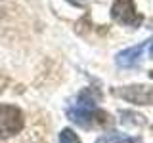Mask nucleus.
Returning <instances> with one entry per match:
<instances>
[{
    "label": "nucleus",
    "mask_w": 153,
    "mask_h": 143,
    "mask_svg": "<svg viewBox=\"0 0 153 143\" xmlns=\"http://www.w3.org/2000/svg\"><path fill=\"white\" fill-rule=\"evenodd\" d=\"M143 48H146V42H142V44H138V46H132V48H126V50H123V52H119L117 57H115L117 65L123 67V69H130V67L138 65V61H140V57L143 54Z\"/></svg>",
    "instance_id": "obj_5"
},
{
    "label": "nucleus",
    "mask_w": 153,
    "mask_h": 143,
    "mask_svg": "<svg viewBox=\"0 0 153 143\" xmlns=\"http://www.w3.org/2000/svg\"><path fill=\"white\" fill-rule=\"evenodd\" d=\"M111 17L117 23L128 27H140L143 21V15L136 12L134 0H117L111 8Z\"/></svg>",
    "instance_id": "obj_4"
},
{
    "label": "nucleus",
    "mask_w": 153,
    "mask_h": 143,
    "mask_svg": "<svg viewBox=\"0 0 153 143\" xmlns=\"http://www.w3.org/2000/svg\"><path fill=\"white\" fill-rule=\"evenodd\" d=\"M23 126H25V116L21 109L16 105L0 103V137L6 139V137L17 136L23 130Z\"/></svg>",
    "instance_id": "obj_2"
},
{
    "label": "nucleus",
    "mask_w": 153,
    "mask_h": 143,
    "mask_svg": "<svg viewBox=\"0 0 153 143\" xmlns=\"http://www.w3.org/2000/svg\"><path fill=\"white\" fill-rule=\"evenodd\" d=\"M98 99H100L98 90L84 88L76 95V101L67 109L69 120H73L75 124H79L82 128L107 126L111 122V116L102 109H98Z\"/></svg>",
    "instance_id": "obj_1"
},
{
    "label": "nucleus",
    "mask_w": 153,
    "mask_h": 143,
    "mask_svg": "<svg viewBox=\"0 0 153 143\" xmlns=\"http://www.w3.org/2000/svg\"><path fill=\"white\" fill-rule=\"evenodd\" d=\"M59 143H80V137L71 128H63L59 132Z\"/></svg>",
    "instance_id": "obj_7"
},
{
    "label": "nucleus",
    "mask_w": 153,
    "mask_h": 143,
    "mask_svg": "<svg viewBox=\"0 0 153 143\" xmlns=\"http://www.w3.org/2000/svg\"><path fill=\"white\" fill-rule=\"evenodd\" d=\"M149 55H151V59H153V38L149 40Z\"/></svg>",
    "instance_id": "obj_8"
},
{
    "label": "nucleus",
    "mask_w": 153,
    "mask_h": 143,
    "mask_svg": "<svg viewBox=\"0 0 153 143\" xmlns=\"http://www.w3.org/2000/svg\"><path fill=\"white\" fill-rule=\"evenodd\" d=\"M138 137H130L126 133H119V132H109L103 133L102 137H98L96 143H138Z\"/></svg>",
    "instance_id": "obj_6"
},
{
    "label": "nucleus",
    "mask_w": 153,
    "mask_h": 143,
    "mask_svg": "<svg viewBox=\"0 0 153 143\" xmlns=\"http://www.w3.org/2000/svg\"><path fill=\"white\" fill-rule=\"evenodd\" d=\"M113 94L134 105H153V88L146 84L119 86V88H113Z\"/></svg>",
    "instance_id": "obj_3"
}]
</instances>
